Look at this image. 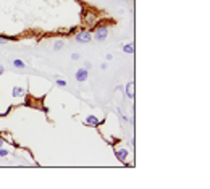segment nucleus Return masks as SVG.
Listing matches in <instances>:
<instances>
[{"mask_svg":"<svg viewBox=\"0 0 210 189\" xmlns=\"http://www.w3.org/2000/svg\"><path fill=\"white\" fill-rule=\"evenodd\" d=\"M90 39H92V36H90L89 31H81L76 34V42H79V44H87V42H90Z\"/></svg>","mask_w":210,"mask_h":189,"instance_id":"f257e3e1","label":"nucleus"},{"mask_svg":"<svg viewBox=\"0 0 210 189\" xmlns=\"http://www.w3.org/2000/svg\"><path fill=\"white\" fill-rule=\"evenodd\" d=\"M107 32H109V29H107L105 26H102V28H97V31H95V39H97L99 42L105 41V39H107Z\"/></svg>","mask_w":210,"mask_h":189,"instance_id":"f03ea898","label":"nucleus"},{"mask_svg":"<svg viewBox=\"0 0 210 189\" xmlns=\"http://www.w3.org/2000/svg\"><path fill=\"white\" fill-rule=\"evenodd\" d=\"M86 79H87V70L86 68H79V70L76 71V81L84 83Z\"/></svg>","mask_w":210,"mask_h":189,"instance_id":"7ed1b4c3","label":"nucleus"},{"mask_svg":"<svg viewBox=\"0 0 210 189\" xmlns=\"http://www.w3.org/2000/svg\"><path fill=\"white\" fill-rule=\"evenodd\" d=\"M86 124H89V126H99L100 124V120L97 117H94V115H89L86 118Z\"/></svg>","mask_w":210,"mask_h":189,"instance_id":"20e7f679","label":"nucleus"},{"mask_svg":"<svg viewBox=\"0 0 210 189\" xmlns=\"http://www.w3.org/2000/svg\"><path fill=\"white\" fill-rule=\"evenodd\" d=\"M116 158L121 160V162H126V158H128V150L126 149H118L116 150Z\"/></svg>","mask_w":210,"mask_h":189,"instance_id":"39448f33","label":"nucleus"},{"mask_svg":"<svg viewBox=\"0 0 210 189\" xmlns=\"http://www.w3.org/2000/svg\"><path fill=\"white\" fill-rule=\"evenodd\" d=\"M126 94H128L129 99H134V83H133V81L128 83V86H126Z\"/></svg>","mask_w":210,"mask_h":189,"instance_id":"423d86ee","label":"nucleus"},{"mask_svg":"<svg viewBox=\"0 0 210 189\" xmlns=\"http://www.w3.org/2000/svg\"><path fill=\"white\" fill-rule=\"evenodd\" d=\"M23 95H24V89L20 87V86L13 87V97H23Z\"/></svg>","mask_w":210,"mask_h":189,"instance_id":"0eeeda50","label":"nucleus"},{"mask_svg":"<svg viewBox=\"0 0 210 189\" xmlns=\"http://www.w3.org/2000/svg\"><path fill=\"white\" fill-rule=\"evenodd\" d=\"M123 52H124V54H134V45H133V44L123 45Z\"/></svg>","mask_w":210,"mask_h":189,"instance_id":"6e6552de","label":"nucleus"},{"mask_svg":"<svg viewBox=\"0 0 210 189\" xmlns=\"http://www.w3.org/2000/svg\"><path fill=\"white\" fill-rule=\"evenodd\" d=\"M13 65H15V68H18V70H24L26 68V65L23 63V60H18V58L13 61Z\"/></svg>","mask_w":210,"mask_h":189,"instance_id":"1a4fd4ad","label":"nucleus"},{"mask_svg":"<svg viewBox=\"0 0 210 189\" xmlns=\"http://www.w3.org/2000/svg\"><path fill=\"white\" fill-rule=\"evenodd\" d=\"M57 86H58V87H65V86H66V81H65V79L57 78Z\"/></svg>","mask_w":210,"mask_h":189,"instance_id":"9d476101","label":"nucleus"},{"mask_svg":"<svg viewBox=\"0 0 210 189\" xmlns=\"http://www.w3.org/2000/svg\"><path fill=\"white\" fill-rule=\"evenodd\" d=\"M61 47H63V42H61V41H57V42L53 44V49H55V50H60Z\"/></svg>","mask_w":210,"mask_h":189,"instance_id":"9b49d317","label":"nucleus"},{"mask_svg":"<svg viewBox=\"0 0 210 189\" xmlns=\"http://www.w3.org/2000/svg\"><path fill=\"white\" fill-rule=\"evenodd\" d=\"M8 155V150H5V149H0V157H7Z\"/></svg>","mask_w":210,"mask_h":189,"instance_id":"f8f14e48","label":"nucleus"},{"mask_svg":"<svg viewBox=\"0 0 210 189\" xmlns=\"http://www.w3.org/2000/svg\"><path fill=\"white\" fill-rule=\"evenodd\" d=\"M71 58H73V60H78V58H79V54H73Z\"/></svg>","mask_w":210,"mask_h":189,"instance_id":"ddd939ff","label":"nucleus"},{"mask_svg":"<svg viewBox=\"0 0 210 189\" xmlns=\"http://www.w3.org/2000/svg\"><path fill=\"white\" fill-rule=\"evenodd\" d=\"M7 42V39H3V37H0V44H5Z\"/></svg>","mask_w":210,"mask_h":189,"instance_id":"4468645a","label":"nucleus"},{"mask_svg":"<svg viewBox=\"0 0 210 189\" xmlns=\"http://www.w3.org/2000/svg\"><path fill=\"white\" fill-rule=\"evenodd\" d=\"M2 73H3V66H2V65H0V74H2Z\"/></svg>","mask_w":210,"mask_h":189,"instance_id":"2eb2a0df","label":"nucleus"},{"mask_svg":"<svg viewBox=\"0 0 210 189\" xmlns=\"http://www.w3.org/2000/svg\"><path fill=\"white\" fill-rule=\"evenodd\" d=\"M2 144H3V141H2V139H0V147H2Z\"/></svg>","mask_w":210,"mask_h":189,"instance_id":"dca6fc26","label":"nucleus"}]
</instances>
